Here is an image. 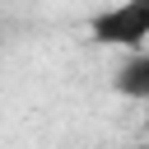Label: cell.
<instances>
[{"label": "cell", "instance_id": "3", "mask_svg": "<svg viewBox=\"0 0 149 149\" xmlns=\"http://www.w3.org/2000/svg\"><path fill=\"white\" fill-rule=\"evenodd\" d=\"M121 149H149V140H144V144H121Z\"/></svg>", "mask_w": 149, "mask_h": 149}, {"label": "cell", "instance_id": "1", "mask_svg": "<svg viewBox=\"0 0 149 149\" xmlns=\"http://www.w3.org/2000/svg\"><path fill=\"white\" fill-rule=\"evenodd\" d=\"M88 37L98 47H116V51H144L149 47V0H116L107 9H98L88 19Z\"/></svg>", "mask_w": 149, "mask_h": 149}, {"label": "cell", "instance_id": "2", "mask_svg": "<svg viewBox=\"0 0 149 149\" xmlns=\"http://www.w3.org/2000/svg\"><path fill=\"white\" fill-rule=\"evenodd\" d=\"M112 84H116L121 98H130V102H149V47L135 51V56H126L121 70L112 74Z\"/></svg>", "mask_w": 149, "mask_h": 149}]
</instances>
